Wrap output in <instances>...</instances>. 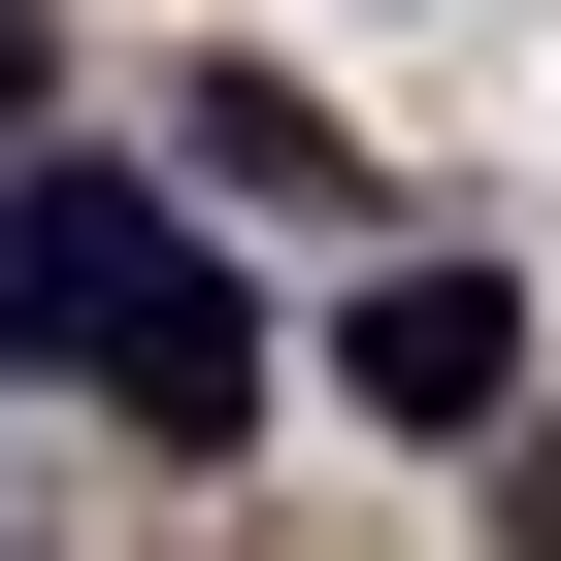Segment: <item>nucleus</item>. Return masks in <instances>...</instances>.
Returning a JSON list of instances; mask_svg holds the SVG:
<instances>
[{
	"instance_id": "f257e3e1",
	"label": "nucleus",
	"mask_w": 561,
	"mask_h": 561,
	"mask_svg": "<svg viewBox=\"0 0 561 561\" xmlns=\"http://www.w3.org/2000/svg\"><path fill=\"white\" fill-rule=\"evenodd\" d=\"M67 397H100L133 462H231V430H264V298H231V264H198L165 198L100 231V364H67Z\"/></svg>"
},
{
	"instance_id": "20e7f679",
	"label": "nucleus",
	"mask_w": 561,
	"mask_h": 561,
	"mask_svg": "<svg viewBox=\"0 0 561 561\" xmlns=\"http://www.w3.org/2000/svg\"><path fill=\"white\" fill-rule=\"evenodd\" d=\"M0 133H34V0H0Z\"/></svg>"
},
{
	"instance_id": "f03ea898",
	"label": "nucleus",
	"mask_w": 561,
	"mask_h": 561,
	"mask_svg": "<svg viewBox=\"0 0 561 561\" xmlns=\"http://www.w3.org/2000/svg\"><path fill=\"white\" fill-rule=\"evenodd\" d=\"M331 397L364 430H495L528 397V298H495V264H364V298H331Z\"/></svg>"
},
{
	"instance_id": "7ed1b4c3",
	"label": "nucleus",
	"mask_w": 561,
	"mask_h": 561,
	"mask_svg": "<svg viewBox=\"0 0 561 561\" xmlns=\"http://www.w3.org/2000/svg\"><path fill=\"white\" fill-rule=\"evenodd\" d=\"M165 133H198V165H231V198H364V165H331V100H298V67H165Z\"/></svg>"
}]
</instances>
